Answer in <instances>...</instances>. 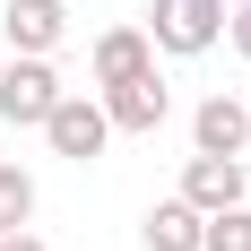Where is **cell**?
Returning a JSON list of instances; mask_svg holds the SVG:
<instances>
[{
    "label": "cell",
    "instance_id": "9c48e42d",
    "mask_svg": "<svg viewBox=\"0 0 251 251\" xmlns=\"http://www.w3.org/2000/svg\"><path fill=\"white\" fill-rule=\"evenodd\" d=\"M200 226H208V217L174 191V200H156L148 217H139V251H200Z\"/></svg>",
    "mask_w": 251,
    "mask_h": 251
},
{
    "label": "cell",
    "instance_id": "8992f818",
    "mask_svg": "<svg viewBox=\"0 0 251 251\" xmlns=\"http://www.w3.org/2000/svg\"><path fill=\"white\" fill-rule=\"evenodd\" d=\"M251 148V104L243 96H200L191 104V156H243Z\"/></svg>",
    "mask_w": 251,
    "mask_h": 251
},
{
    "label": "cell",
    "instance_id": "4fadbf2b",
    "mask_svg": "<svg viewBox=\"0 0 251 251\" xmlns=\"http://www.w3.org/2000/svg\"><path fill=\"white\" fill-rule=\"evenodd\" d=\"M0 251H52V243H44V234H26V226H18V234H0Z\"/></svg>",
    "mask_w": 251,
    "mask_h": 251
},
{
    "label": "cell",
    "instance_id": "8fae6325",
    "mask_svg": "<svg viewBox=\"0 0 251 251\" xmlns=\"http://www.w3.org/2000/svg\"><path fill=\"white\" fill-rule=\"evenodd\" d=\"M200 251H251V208H217L200 226Z\"/></svg>",
    "mask_w": 251,
    "mask_h": 251
},
{
    "label": "cell",
    "instance_id": "52a82bcc",
    "mask_svg": "<svg viewBox=\"0 0 251 251\" xmlns=\"http://www.w3.org/2000/svg\"><path fill=\"white\" fill-rule=\"evenodd\" d=\"M182 200L217 217V208H243V156H182Z\"/></svg>",
    "mask_w": 251,
    "mask_h": 251
},
{
    "label": "cell",
    "instance_id": "7a4b0ae2",
    "mask_svg": "<svg viewBox=\"0 0 251 251\" xmlns=\"http://www.w3.org/2000/svg\"><path fill=\"white\" fill-rule=\"evenodd\" d=\"M61 96H70V87H61V70H52L44 52H9V61H0V122L9 130H44V113Z\"/></svg>",
    "mask_w": 251,
    "mask_h": 251
},
{
    "label": "cell",
    "instance_id": "ba28073f",
    "mask_svg": "<svg viewBox=\"0 0 251 251\" xmlns=\"http://www.w3.org/2000/svg\"><path fill=\"white\" fill-rule=\"evenodd\" d=\"M139 70H156L148 26H104L96 52H87V78H96V87H122V78H139Z\"/></svg>",
    "mask_w": 251,
    "mask_h": 251
},
{
    "label": "cell",
    "instance_id": "277c9868",
    "mask_svg": "<svg viewBox=\"0 0 251 251\" xmlns=\"http://www.w3.org/2000/svg\"><path fill=\"white\" fill-rule=\"evenodd\" d=\"M44 148H52V156H70V165H96V156L113 148L104 96H78V87H70V96H61V104L44 113Z\"/></svg>",
    "mask_w": 251,
    "mask_h": 251
},
{
    "label": "cell",
    "instance_id": "7c38bea8",
    "mask_svg": "<svg viewBox=\"0 0 251 251\" xmlns=\"http://www.w3.org/2000/svg\"><path fill=\"white\" fill-rule=\"evenodd\" d=\"M226 44L251 61V0H234V9H226Z\"/></svg>",
    "mask_w": 251,
    "mask_h": 251
},
{
    "label": "cell",
    "instance_id": "5b68a950",
    "mask_svg": "<svg viewBox=\"0 0 251 251\" xmlns=\"http://www.w3.org/2000/svg\"><path fill=\"white\" fill-rule=\"evenodd\" d=\"M61 35H70V0H0V44L9 52H61Z\"/></svg>",
    "mask_w": 251,
    "mask_h": 251
},
{
    "label": "cell",
    "instance_id": "30bf717a",
    "mask_svg": "<svg viewBox=\"0 0 251 251\" xmlns=\"http://www.w3.org/2000/svg\"><path fill=\"white\" fill-rule=\"evenodd\" d=\"M35 226V174L26 165H0V234Z\"/></svg>",
    "mask_w": 251,
    "mask_h": 251
},
{
    "label": "cell",
    "instance_id": "5bb4252c",
    "mask_svg": "<svg viewBox=\"0 0 251 251\" xmlns=\"http://www.w3.org/2000/svg\"><path fill=\"white\" fill-rule=\"evenodd\" d=\"M243 104H251V96H243Z\"/></svg>",
    "mask_w": 251,
    "mask_h": 251
},
{
    "label": "cell",
    "instance_id": "3957f363",
    "mask_svg": "<svg viewBox=\"0 0 251 251\" xmlns=\"http://www.w3.org/2000/svg\"><path fill=\"white\" fill-rule=\"evenodd\" d=\"M96 96H104L113 139H156V130L174 122V87H165V70H139V78H122V87H96Z\"/></svg>",
    "mask_w": 251,
    "mask_h": 251
},
{
    "label": "cell",
    "instance_id": "6da1fadb",
    "mask_svg": "<svg viewBox=\"0 0 251 251\" xmlns=\"http://www.w3.org/2000/svg\"><path fill=\"white\" fill-rule=\"evenodd\" d=\"M148 44L174 52V61H200V52L226 44V0H148Z\"/></svg>",
    "mask_w": 251,
    "mask_h": 251
}]
</instances>
